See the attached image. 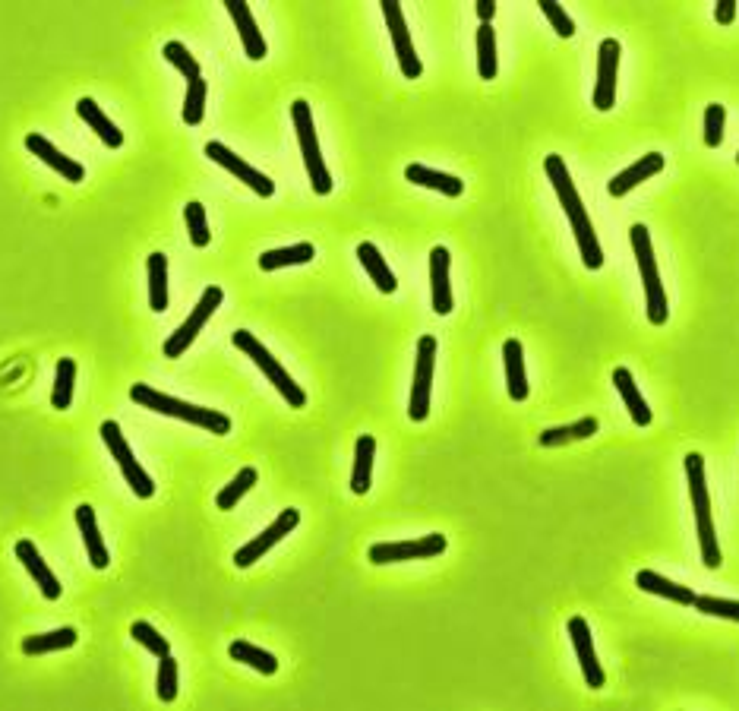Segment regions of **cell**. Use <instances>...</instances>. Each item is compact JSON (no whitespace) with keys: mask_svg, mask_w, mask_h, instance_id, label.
<instances>
[{"mask_svg":"<svg viewBox=\"0 0 739 711\" xmlns=\"http://www.w3.org/2000/svg\"><path fill=\"white\" fill-rule=\"evenodd\" d=\"M130 399L146 408V411H155V414H165V418H177V421H187L199 430L206 433H215V437H225L231 433V418L225 411H215V408H203V405H193V402H184V399H174L168 392H158L152 389L149 383H136L130 389Z\"/></svg>","mask_w":739,"mask_h":711,"instance_id":"cell-1","label":"cell"},{"mask_svg":"<svg viewBox=\"0 0 739 711\" xmlns=\"http://www.w3.org/2000/svg\"><path fill=\"white\" fill-rule=\"evenodd\" d=\"M686 478H689V497L695 509V531H698V547H702V560L708 569H717L721 560V547H717V531H714V516H711V493L705 481V459L698 452L686 456Z\"/></svg>","mask_w":739,"mask_h":711,"instance_id":"cell-2","label":"cell"},{"mask_svg":"<svg viewBox=\"0 0 739 711\" xmlns=\"http://www.w3.org/2000/svg\"><path fill=\"white\" fill-rule=\"evenodd\" d=\"M629 241L638 260V272H642V285H645V307H648V323L651 326H664L670 307H667V294L661 282V269L654 260V247H651V234L645 225H632L629 228Z\"/></svg>","mask_w":739,"mask_h":711,"instance_id":"cell-3","label":"cell"},{"mask_svg":"<svg viewBox=\"0 0 739 711\" xmlns=\"http://www.w3.org/2000/svg\"><path fill=\"white\" fill-rule=\"evenodd\" d=\"M291 121H294V133H297V143H301V155H304V165H307L313 190L319 196H329L332 193V174L326 168L323 152H319V136H316V127H313L310 102L297 98V102L291 105Z\"/></svg>","mask_w":739,"mask_h":711,"instance_id":"cell-4","label":"cell"},{"mask_svg":"<svg viewBox=\"0 0 739 711\" xmlns=\"http://www.w3.org/2000/svg\"><path fill=\"white\" fill-rule=\"evenodd\" d=\"M231 342H234V348H241V351L247 354V358H250L259 370L266 373V380H269L278 392H282V399H285L291 408H304V405H307V392L291 380V373H288L282 364H278V361L272 358L269 348H266L263 342H259L253 332H247V329H237Z\"/></svg>","mask_w":739,"mask_h":711,"instance_id":"cell-5","label":"cell"},{"mask_svg":"<svg viewBox=\"0 0 739 711\" xmlns=\"http://www.w3.org/2000/svg\"><path fill=\"white\" fill-rule=\"evenodd\" d=\"M98 433H102V440H105L108 452L114 456L117 468H121L124 481L130 484V490L136 493L139 500H149L152 493H155V481L149 478V471L133 459V449H130V443L124 440L121 424H117V421H105L102 427H98Z\"/></svg>","mask_w":739,"mask_h":711,"instance_id":"cell-6","label":"cell"},{"mask_svg":"<svg viewBox=\"0 0 739 711\" xmlns=\"http://www.w3.org/2000/svg\"><path fill=\"white\" fill-rule=\"evenodd\" d=\"M449 541L446 535H424V538H414V541H386V544H373L367 550V560L373 566H389V563H408V560H433L439 553H446Z\"/></svg>","mask_w":739,"mask_h":711,"instance_id":"cell-7","label":"cell"},{"mask_svg":"<svg viewBox=\"0 0 739 711\" xmlns=\"http://www.w3.org/2000/svg\"><path fill=\"white\" fill-rule=\"evenodd\" d=\"M222 301H225V291L218 288V285H209L206 291H203V298H199V304L193 307V313L187 316V320L177 326L174 332H171V339L165 342V358H181V354H187V348L196 342V335L203 332V326L212 320V313L222 307Z\"/></svg>","mask_w":739,"mask_h":711,"instance_id":"cell-8","label":"cell"},{"mask_svg":"<svg viewBox=\"0 0 739 711\" xmlns=\"http://www.w3.org/2000/svg\"><path fill=\"white\" fill-rule=\"evenodd\" d=\"M433 370H436V339L433 335H421V339H417V364H414V383H411V399H408V418L417 424L427 421V414H430Z\"/></svg>","mask_w":739,"mask_h":711,"instance_id":"cell-9","label":"cell"},{"mask_svg":"<svg viewBox=\"0 0 739 711\" xmlns=\"http://www.w3.org/2000/svg\"><path fill=\"white\" fill-rule=\"evenodd\" d=\"M297 525H301V509H282V512H278V519L263 531V535H256L253 541H247L241 550L234 553V566L237 569H250L253 563L263 560L278 541H285V535H291Z\"/></svg>","mask_w":739,"mask_h":711,"instance_id":"cell-10","label":"cell"},{"mask_svg":"<svg viewBox=\"0 0 739 711\" xmlns=\"http://www.w3.org/2000/svg\"><path fill=\"white\" fill-rule=\"evenodd\" d=\"M383 16H386V26H389V35H392V45H395V57H398V67H402V76L405 79H421L424 64H421V57H417V51H414L402 4H395V0H383Z\"/></svg>","mask_w":739,"mask_h":711,"instance_id":"cell-11","label":"cell"},{"mask_svg":"<svg viewBox=\"0 0 739 711\" xmlns=\"http://www.w3.org/2000/svg\"><path fill=\"white\" fill-rule=\"evenodd\" d=\"M566 632H569V639H572L575 658H578V664H582L585 683H588L591 689H604V686H607V674H604L601 661H597V655H594V642H591V626H588V620H585V617H578V614L569 617Z\"/></svg>","mask_w":739,"mask_h":711,"instance_id":"cell-12","label":"cell"},{"mask_svg":"<svg viewBox=\"0 0 739 711\" xmlns=\"http://www.w3.org/2000/svg\"><path fill=\"white\" fill-rule=\"evenodd\" d=\"M616 73H619V42L616 38H604L601 51H597V83L591 105L597 111H610L616 105Z\"/></svg>","mask_w":739,"mask_h":711,"instance_id":"cell-13","label":"cell"},{"mask_svg":"<svg viewBox=\"0 0 739 711\" xmlns=\"http://www.w3.org/2000/svg\"><path fill=\"white\" fill-rule=\"evenodd\" d=\"M206 155L212 158L215 165H222L225 171H231L237 181H244L253 193H259V196H272L275 193V184L269 181V177L263 174V171H256L253 165H247L241 155H234L225 143H206Z\"/></svg>","mask_w":739,"mask_h":711,"instance_id":"cell-14","label":"cell"},{"mask_svg":"<svg viewBox=\"0 0 739 711\" xmlns=\"http://www.w3.org/2000/svg\"><path fill=\"white\" fill-rule=\"evenodd\" d=\"M544 171H547L550 184H553V190H556V196H559V203H563L566 219L572 222V219H582V215H588V209H585V203H582V196H578V190H575V184H572V177H569V168H566V162H563V155H547V158H544Z\"/></svg>","mask_w":739,"mask_h":711,"instance_id":"cell-15","label":"cell"},{"mask_svg":"<svg viewBox=\"0 0 739 711\" xmlns=\"http://www.w3.org/2000/svg\"><path fill=\"white\" fill-rule=\"evenodd\" d=\"M13 553H16V560L23 563V569L32 576V582L38 585V591H42V595L48 598V601H57L61 598V582H57V576L48 569V563L42 560V553H38V547L32 544V541H16V547H13Z\"/></svg>","mask_w":739,"mask_h":711,"instance_id":"cell-16","label":"cell"},{"mask_svg":"<svg viewBox=\"0 0 739 711\" xmlns=\"http://www.w3.org/2000/svg\"><path fill=\"white\" fill-rule=\"evenodd\" d=\"M26 149H29L32 155L42 158V162H45L48 168H54L57 174L64 177V181H70V184L86 181V168L79 165V162H73L70 155H64L54 143H48L42 133H29V136H26Z\"/></svg>","mask_w":739,"mask_h":711,"instance_id":"cell-17","label":"cell"},{"mask_svg":"<svg viewBox=\"0 0 739 711\" xmlns=\"http://www.w3.org/2000/svg\"><path fill=\"white\" fill-rule=\"evenodd\" d=\"M664 165H667V158L661 155V152H648V155H638V162H632L626 171H619L613 181L607 184V190H610V196L613 200H619V196H626L629 190H635L642 181H648V177H654V174H661L664 171Z\"/></svg>","mask_w":739,"mask_h":711,"instance_id":"cell-18","label":"cell"},{"mask_svg":"<svg viewBox=\"0 0 739 711\" xmlns=\"http://www.w3.org/2000/svg\"><path fill=\"white\" fill-rule=\"evenodd\" d=\"M449 269H452V256L446 247H433L430 250V291H433V310L439 316L452 313V282H449Z\"/></svg>","mask_w":739,"mask_h":711,"instance_id":"cell-19","label":"cell"},{"mask_svg":"<svg viewBox=\"0 0 739 711\" xmlns=\"http://www.w3.org/2000/svg\"><path fill=\"white\" fill-rule=\"evenodd\" d=\"M225 10H228L231 19H234L237 35H241L247 57H250V61H263V57L269 54V48H266V38H263V32H259V26H256V19H253L250 7L244 4V0H228Z\"/></svg>","mask_w":739,"mask_h":711,"instance_id":"cell-20","label":"cell"},{"mask_svg":"<svg viewBox=\"0 0 739 711\" xmlns=\"http://www.w3.org/2000/svg\"><path fill=\"white\" fill-rule=\"evenodd\" d=\"M76 525H79V535H83V544L89 550V563L95 569H108L111 557H108V547L102 541V531H98V516L89 503L76 506Z\"/></svg>","mask_w":739,"mask_h":711,"instance_id":"cell-21","label":"cell"},{"mask_svg":"<svg viewBox=\"0 0 739 711\" xmlns=\"http://www.w3.org/2000/svg\"><path fill=\"white\" fill-rule=\"evenodd\" d=\"M635 585L642 588V591H648V595L667 598V601H673V604H686V607L695 604V591H692L689 585L670 582V579H664L661 572H654V569H638V572H635Z\"/></svg>","mask_w":739,"mask_h":711,"instance_id":"cell-22","label":"cell"},{"mask_svg":"<svg viewBox=\"0 0 739 711\" xmlns=\"http://www.w3.org/2000/svg\"><path fill=\"white\" fill-rule=\"evenodd\" d=\"M503 364H506V386L512 402H525L528 399V373H525V351L518 339L503 342Z\"/></svg>","mask_w":739,"mask_h":711,"instance_id":"cell-23","label":"cell"},{"mask_svg":"<svg viewBox=\"0 0 739 711\" xmlns=\"http://www.w3.org/2000/svg\"><path fill=\"white\" fill-rule=\"evenodd\" d=\"M613 386H616L619 395H623V402H626V408H629V418H632L638 427H648V424H651V408H648V402H645V395L638 392V383H635V377H632V370H629V367H616V370H613Z\"/></svg>","mask_w":739,"mask_h":711,"instance_id":"cell-24","label":"cell"},{"mask_svg":"<svg viewBox=\"0 0 739 711\" xmlns=\"http://www.w3.org/2000/svg\"><path fill=\"white\" fill-rule=\"evenodd\" d=\"M76 114L83 117V121L98 133V140H102L108 149H121L124 146V130H117L111 117L95 105V98H79L76 102Z\"/></svg>","mask_w":739,"mask_h":711,"instance_id":"cell-25","label":"cell"},{"mask_svg":"<svg viewBox=\"0 0 739 711\" xmlns=\"http://www.w3.org/2000/svg\"><path fill=\"white\" fill-rule=\"evenodd\" d=\"M405 181L417 184V187H427V190H436L443 196H462L465 193V181L455 174H446V171H433L427 165H408L405 168Z\"/></svg>","mask_w":739,"mask_h":711,"instance_id":"cell-26","label":"cell"},{"mask_svg":"<svg viewBox=\"0 0 739 711\" xmlns=\"http://www.w3.org/2000/svg\"><path fill=\"white\" fill-rule=\"evenodd\" d=\"M373 462H376V437L364 433L354 443V471H351V493L364 497L373 481Z\"/></svg>","mask_w":739,"mask_h":711,"instance_id":"cell-27","label":"cell"},{"mask_svg":"<svg viewBox=\"0 0 739 711\" xmlns=\"http://www.w3.org/2000/svg\"><path fill=\"white\" fill-rule=\"evenodd\" d=\"M357 260H361L364 272L370 275V282H373V285H376L379 291H383V294H392V291L398 288L395 275H392V269L386 266L383 253L376 250V244H370V241L357 244Z\"/></svg>","mask_w":739,"mask_h":711,"instance_id":"cell-28","label":"cell"},{"mask_svg":"<svg viewBox=\"0 0 739 711\" xmlns=\"http://www.w3.org/2000/svg\"><path fill=\"white\" fill-rule=\"evenodd\" d=\"M228 655H231V661H237V664H247V667L259 670L263 677H272L275 670H278V658L272 655V651L259 648V645H253V642H247V639H234V642L228 645Z\"/></svg>","mask_w":739,"mask_h":711,"instance_id":"cell-29","label":"cell"},{"mask_svg":"<svg viewBox=\"0 0 739 711\" xmlns=\"http://www.w3.org/2000/svg\"><path fill=\"white\" fill-rule=\"evenodd\" d=\"M79 642V632L73 626H61L54 632H38V636L23 639V655H51V651H64Z\"/></svg>","mask_w":739,"mask_h":711,"instance_id":"cell-30","label":"cell"},{"mask_svg":"<svg viewBox=\"0 0 739 711\" xmlns=\"http://www.w3.org/2000/svg\"><path fill=\"white\" fill-rule=\"evenodd\" d=\"M316 256V247L313 244H291V247H278V250H266L259 256V269L263 272H275V269H285V266H307Z\"/></svg>","mask_w":739,"mask_h":711,"instance_id":"cell-31","label":"cell"},{"mask_svg":"<svg viewBox=\"0 0 739 711\" xmlns=\"http://www.w3.org/2000/svg\"><path fill=\"white\" fill-rule=\"evenodd\" d=\"M597 418H582L575 424H566V427H547L541 437H537V443H541L544 449H556V446H566V443H575V440H588L597 433Z\"/></svg>","mask_w":739,"mask_h":711,"instance_id":"cell-32","label":"cell"},{"mask_svg":"<svg viewBox=\"0 0 739 711\" xmlns=\"http://www.w3.org/2000/svg\"><path fill=\"white\" fill-rule=\"evenodd\" d=\"M572 234H575V244H578V253H582V263L588 269H601L604 266V250L597 244V234H594V225L588 215L582 219H572Z\"/></svg>","mask_w":739,"mask_h":711,"instance_id":"cell-33","label":"cell"},{"mask_svg":"<svg viewBox=\"0 0 739 711\" xmlns=\"http://www.w3.org/2000/svg\"><path fill=\"white\" fill-rule=\"evenodd\" d=\"M149 307L155 313L168 310V256L152 253L149 256Z\"/></svg>","mask_w":739,"mask_h":711,"instance_id":"cell-34","label":"cell"},{"mask_svg":"<svg viewBox=\"0 0 739 711\" xmlns=\"http://www.w3.org/2000/svg\"><path fill=\"white\" fill-rule=\"evenodd\" d=\"M73 386H76V361L61 358L54 370V389H51V408L67 411L73 405Z\"/></svg>","mask_w":739,"mask_h":711,"instance_id":"cell-35","label":"cell"},{"mask_svg":"<svg viewBox=\"0 0 739 711\" xmlns=\"http://www.w3.org/2000/svg\"><path fill=\"white\" fill-rule=\"evenodd\" d=\"M256 481H259V474H256V468H241L237 471V478L231 481V484H225V490H218V497H215V506L218 509H234L237 503L244 500V493H250L253 487H256Z\"/></svg>","mask_w":739,"mask_h":711,"instance_id":"cell-36","label":"cell"},{"mask_svg":"<svg viewBox=\"0 0 739 711\" xmlns=\"http://www.w3.org/2000/svg\"><path fill=\"white\" fill-rule=\"evenodd\" d=\"M496 32L493 26H481L477 29V73L481 79H496Z\"/></svg>","mask_w":739,"mask_h":711,"instance_id":"cell-37","label":"cell"},{"mask_svg":"<svg viewBox=\"0 0 739 711\" xmlns=\"http://www.w3.org/2000/svg\"><path fill=\"white\" fill-rule=\"evenodd\" d=\"M206 117V79L199 76L193 83H187V98H184V124L199 127Z\"/></svg>","mask_w":739,"mask_h":711,"instance_id":"cell-38","label":"cell"},{"mask_svg":"<svg viewBox=\"0 0 739 711\" xmlns=\"http://www.w3.org/2000/svg\"><path fill=\"white\" fill-rule=\"evenodd\" d=\"M130 636L143 645L149 655H155V658H165V655H171V645H168V639L162 636V632H158L155 626H149L146 620H136L133 626H130Z\"/></svg>","mask_w":739,"mask_h":711,"instance_id":"cell-39","label":"cell"},{"mask_svg":"<svg viewBox=\"0 0 739 711\" xmlns=\"http://www.w3.org/2000/svg\"><path fill=\"white\" fill-rule=\"evenodd\" d=\"M165 61H168L174 70H181L187 83H193V79L203 76V70H199V61L187 51V45H181V42H168V45H165Z\"/></svg>","mask_w":739,"mask_h":711,"instance_id":"cell-40","label":"cell"},{"mask_svg":"<svg viewBox=\"0 0 739 711\" xmlns=\"http://www.w3.org/2000/svg\"><path fill=\"white\" fill-rule=\"evenodd\" d=\"M184 222H187V228H190V241H193V247H209L212 234H209V222H206V209H203V203H199V200L187 203V209H184Z\"/></svg>","mask_w":739,"mask_h":711,"instance_id":"cell-41","label":"cell"},{"mask_svg":"<svg viewBox=\"0 0 739 711\" xmlns=\"http://www.w3.org/2000/svg\"><path fill=\"white\" fill-rule=\"evenodd\" d=\"M698 614H708V617H721V620H733L739 623V601H730V598H714V595H695V604H692Z\"/></svg>","mask_w":739,"mask_h":711,"instance_id":"cell-42","label":"cell"},{"mask_svg":"<svg viewBox=\"0 0 739 711\" xmlns=\"http://www.w3.org/2000/svg\"><path fill=\"white\" fill-rule=\"evenodd\" d=\"M155 686H158V699H162V702H174L177 699V661H174V655L158 658Z\"/></svg>","mask_w":739,"mask_h":711,"instance_id":"cell-43","label":"cell"},{"mask_svg":"<svg viewBox=\"0 0 739 711\" xmlns=\"http://www.w3.org/2000/svg\"><path fill=\"white\" fill-rule=\"evenodd\" d=\"M724 121H727V108L721 102H711L705 108V146L717 149L724 143Z\"/></svg>","mask_w":739,"mask_h":711,"instance_id":"cell-44","label":"cell"},{"mask_svg":"<svg viewBox=\"0 0 739 711\" xmlns=\"http://www.w3.org/2000/svg\"><path fill=\"white\" fill-rule=\"evenodd\" d=\"M537 7H541V13L550 19V26L556 29V35H563V38H572V35H575V23H572V16H569L563 7H559V4H553V0H541V4H537Z\"/></svg>","mask_w":739,"mask_h":711,"instance_id":"cell-45","label":"cell"},{"mask_svg":"<svg viewBox=\"0 0 739 711\" xmlns=\"http://www.w3.org/2000/svg\"><path fill=\"white\" fill-rule=\"evenodd\" d=\"M736 10H739L736 0H717V4H714V19L721 26H730L733 19H736Z\"/></svg>","mask_w":739,"mask_h":711,"instance_id":"cell-46","label":"cell"},{"mask_svg":"<svg viewBox=\"0 0 739 711\" xmlns=\"http://www.w3.org/2000/svg\"><path fill=\"white\" fill-rule=\"evenodd\" d=\"M477 16H481V26H490V19L496 16L493 0H477Z\"/></svg>","mask_w":739,"mask_h":711,"instance_id":"cell-47","label":"cell"},{"mask_svg":"<svg viewBox=\"0 0 739 711\" xmlns=\"http://www.w3.org/2000/svg\"><path fill=\"white\" fill-rule=\"evenodd\" d=\"M736 165H739V152H736Z\"/></svg>","mask_w":739,"mask_h":711,"instance_id":"cell-48","label":"cell"}]
</instances>
